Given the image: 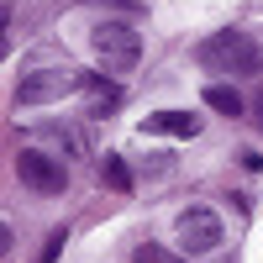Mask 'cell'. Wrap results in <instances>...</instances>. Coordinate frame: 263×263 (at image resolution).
<instances>
[{"mask_svg":"<svg viewBox=\"0 0 263 263\" xmlns=\"http://www.w3.org/2000/svg\"><path fill=\"white\" fill-rule=\"evenodd\" d=\"M195 58H200L211 74H263V48L248 32H216V37L200 42Z\"/></svg>","mask_w":263,"mask_h":263,"instance_id":"1","label":"cell"},{"mask_svg":"<svg viewBox=\"0 0 263 263\" xmlns=\"http://www.w3.org/2000/svg\"><path fill=\"white\" fill-rule=\"evenodd\" d=\"M90 48L95 58L105 63V74H132L137 69V58H142V37L126 27V21H100L95 37H90Z\"/></svg>","mask_w":263,"mask_h":263,"instance_id":"2","label":"cell"},{"mask_svg":"<svg viewBox=\"0 0 263 263\" xmlns=\"http://www.w3.org/2000/svg\"><path fill=\"white\" fill-rule=\"evenodd\" d=\"M221 216H216L211 205H190L179 221H174V242H179V253H216L221 248Z\"/></svg>","mask_w":263,"mask_h":263,"instance_id":"3","label":"cell"},{"mask_svg":"<svg viewBox=\"0 0 263 263\" xmlns=\"http://www.w3.org/2000/svg\"><path fill=\"white\" fill-rule=\"evenodd\" d=\"M74 90H84V74H74V69H37V74H27L16 84V105H53V100L74 95Z\"/></svg>","mask_w":263,"mask_h":263,"instance_id":"4","label":"cell"},{"mask_svg":"<svg viewBox=\"0 0 263 263\" xmlns=\"http://www.w3.org/2000/svg\"><path fill=\"white\" fill-rule=\"evenodd\" d=\"M16 174H21V184L37 190V195H63V184H69L63 163H58V158H48V153H37V147L16 153Z\"/></svg>","mask_w":263,"mask_h":263,"instance_id":"5","label":"cell"},{"mask_svg":"<svg viewBox=\"0 0 263 263\" xmlns=\"http://www.w3.org/2000/svg\"><path fill=\"white\" fill-rule=\"evenodd\" d=\"M142 132H153V137H195V132H200V116H190V111H153L142 121Z\"/></svg>","mask_w":263,"mask_h":263,"instance_id":"6","label":"cell"},{"mask_svg":"<svg viewBox=\"0 0 263 263\" xmlns=\"http://www.w3.org/2000/svg\"><path fill=\"white\" fill-rule=\"evenodd\" d=\"M205 105H211V111H221V116H242V95H237L232 84H211V90H205Z\"/></svg>","mask_w":263,"mask_h":263,"instance_id":"7","label":"cell"},{"mask_svg":"<svg viewBox=\"0 0 263 263\" xmlns=\"http://www.w3.org/2000/svg\"><path fill=\"white\" fill-rule=\"evenodd\" d=\"M100 174H105V184H111V190H132V174H126V163L116 158V153H105V158H100Z\"/></svg>","mask_w":263,"mask_h":263,"instance_id":"8","label":"cell"},{"mask_svg":"<svg viewBox=\"0 0 263 263\" xmlns=\"http://www.w3.org/2000/svg\"><path fill=\"white\" fill-rule=\"evenodd\" d=\"M84 90H90L95 111H105V105H116V100H121V95H116V84H105V79H90V74H84Z\"/></svg>","mask_w":263,"mask_h":263,"instance_id":"9","label":"cell"},{"mask_svg":"<svg viewBox=\"0 0 263 263\" xmlns=\"http://www.w3.org/2000/svg\"><path fill=\"white\" fill-rule=\"evenodd\" d=\"M137 263H168V253H158V248L142 242V248H137Z\"/></svg>","mask_w":263,"mask_h":263,"instance_id":"10","label":"cell"},{"mask_svg":"<svg viewBox=\"0 0 263 263\" xmlns=\"http://www.w3.org/2000/svg\"><path fill=\"white\" fill-rule=\"evenodd\" d=\"M6 253H11V227L0 221V258H6Z\"/></svg>","mask_w":263,"mask_h":263,"instance_id":"11","label":"cell"},{"mask_svg":"<svg viewBox=\"0 0 263 263\" xmlns=\"http://www.w3.org/2000/svg\"><path fill=\"white\" fill-rule=\"evenodd\" d=\"M6 21H11V11L0 6V53H6Z\"/></svg>","mask_w":263,"mask_h":263,"instance_id":"12","label":"cell"},{"mask_svg":"<svg viewBox=\"0 0 263 263\" xmlns=\"http://www.w3.org/2000/svg\"><path fill=\"white\" fill-rule=\"evenodd\" d=\"M258 116H263V95H258Z\"/></svg>","mask_w":263,"mask_h":263,"instance_id":"13","label":"cell"}]
</instances>
